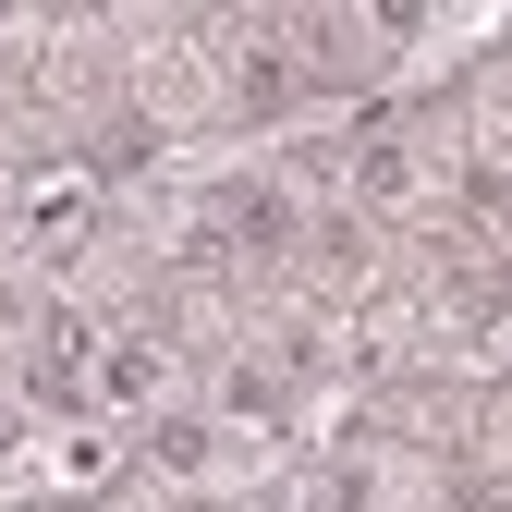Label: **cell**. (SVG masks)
I'll list each match as a JSON object with an SVG mask.
<instances>
[{"instance_id":"obj_2","label":"cell","mask_w":512,"mask_h":512,"mask_svg":"<svg viewBox=\"0 0 512 512\" xmlns=\"http://www.w3.org/2000/svg\"><path fill=\"white\" fill-rule=\"evenodd\" d=\"M86 378H98L110 403H159V378H171V366H159V330H122V342H98V366H86Z\"/></svg>"},{"instance_id":"obj_3","label":"cell","mask_w":512,"mask_h":512,"mask_svg":"<svg viewBox=\"0 0 512 512\" xmlns=\"http://www.w3.org/2000/svg\"><path fill=\"white\" fill-rule=\"evenodd\" d=\"M13 439H25V391H13V378H0V452H13Z\"/></svg>"},{"instance_id":"obj_1","label":"cell","mask_w":512,"mask_h":512,"mask_svg":"<svg viewBox=\"0 0 512 512\" xmlns=\"http://www.w3.org/2000/svg\"><path fill=\"white\" fill-rule=\"evenodd\" d=\"M220 452H232V439H220V415H159V427H147V464H159L171 488L220 476Z\"/></svg>"}]
</instances>
